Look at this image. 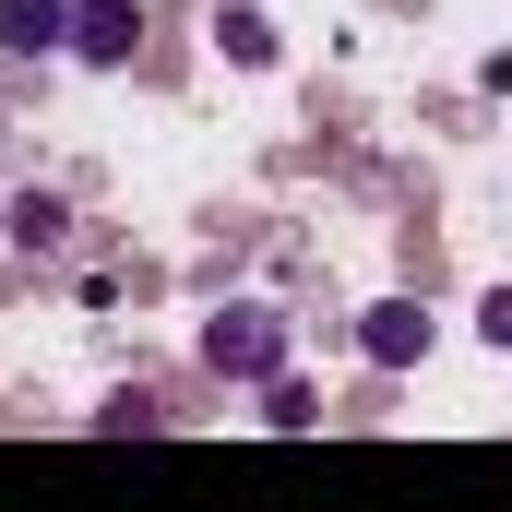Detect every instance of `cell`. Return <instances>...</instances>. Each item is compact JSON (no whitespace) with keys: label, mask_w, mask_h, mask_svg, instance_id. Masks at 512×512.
Masks as SVG:
<instances>
[{"label":"cell","mask_w":512,"mask_h":512,"mask_svg":"<svg viewBox=\"0 0 512 512\" xmlns=\"http://www.w3.org/2000/svg\"><path fill=\"white\" fill-rule=\"evenodd\" d=\"M72 36V0H0V48H24V60H48Z\"/></svg>","instance_id":"cell-4"},{"label":"cell","mask_w":512,"mask_h":512,"mask_svg":"<svg viewBox=\"0 0 512 512\" xmlns=\"http://www.w3.org/2000/svg\"><path fill=\"white\" fill-rule=\"evenodd\" d=\"M215 48H227L239 72H262V60H274V24H262L251 0H239V12H215Z\"/></svg>","instance_id":"cell-5"},{"label":"cell","mask_w":512,"mask_h":512,"mask_svg":"<svg viewBox=\"0 0 512 512\" xmlns=\"http://www.w3.org/2000/svg\"><path fill=\"white\" fill-rule=\"evenodd\" d=\"M203 370H215V382H274V370H286V322H274V310H215Z\"/></svg>","instance_id":"cell-1"},{"label":"cell","mask_w":512,"mask_h":512,"mask_svg":"<svg viewBox=\"0 0 512 512\" xmlns=\"http://www.w3.org/2000/svg\"><path fill=\"white\" fill-rule=\"evenodd\" d=\"M358 346H370L382 370H405V358H429V310H417V298H382V310L358 322Z\"/></svg>","instance_id":"cell-3"},{"label":"cell","mask_w":512,"mask_h":512,"mask_svg":"<svg viewBox=\"0 0 512 512\" xmlns=\"http://www.w3.org/2000/svg\"><path fill=\"white\" fill-rule=\"evenodd\" d=\"M131 36H143V12H131V0H72V36H60V48L108 72V60H131Z\"/></svg>","instance_id":"cell-2"}]
</instances>
